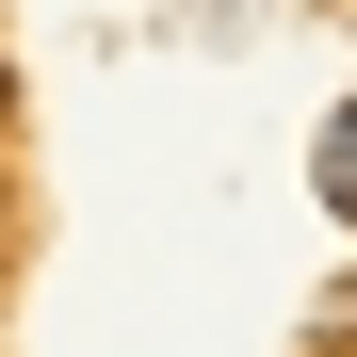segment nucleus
<instances>
[{
    "label": "nucleus",
    "mask_w": 357,
    "mask_h": 357,
    "mask_svg": "<svg viewBox=\"0 0 357 357\" xmlns=\"http://www.w3.org/2000/svg\"><path fill=\"white\" fill-rule=\"evenodd\" d=\"M309 162H325V211H357V98L325 114V146H309Z\"/></svg>",
    "instance_id": "f257e3e1"
},
{
    "label": "nucleus",
    "mask_w": 357,
    "mask_h": 357,
    "mask_svg": "<svg viewBox=\"0 0 357 357\" xmlns=\"http://www.w3.org/2000/svg\"><path fill=\"white\" fill-rule=\"evenodd\" d=\"M0 211H17V178H0Z\"/></svg>",
    "instance_id": "f03ea898"
}]
</instances>
